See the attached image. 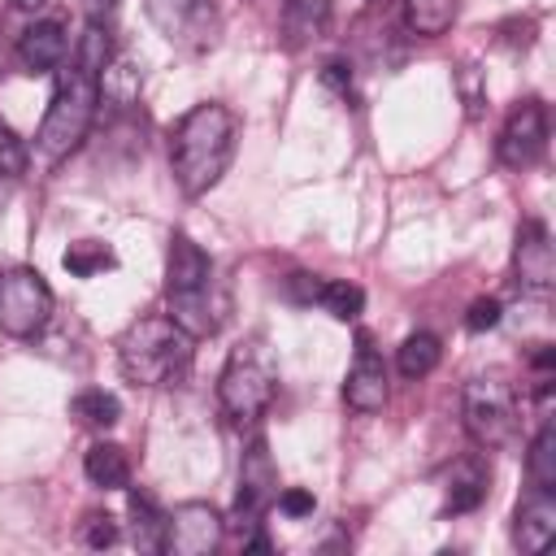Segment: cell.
<instances>
[{
	"label": "cell",
	"mask_w": 556,
	"mask_h": 556,
	"mask_svg": "<svg viewBox=\"0 0 556 556\" xmlns=\"http://www.w3.org/2000/svg\"><path fill=\"white\" fill-rule=\"evenodd\" d=\"M486 500V465L478 456H460L447 473V495H443V513H473Z\"/></svg>",
	"instance_id": "cell-17"
},
{
	"label": "cell",
	"mask_w": 556,
	"mask_h": 556,
	"mask_svg": "<svg viewBox=\"0 0 556 556\" xmlns=\"http://www.w3.org/2000/svg\"><path fill=\"white\" fill-rule=\"evenodd\" d=\"M226 534V521L213 504H200V500H187L178 504L174 513H165V547L161 552H174V556H208Z\"/></svg>",
	"instance_id": "cell-11"
},
{
	"label": "cell",
	"mask_w": 556,
	"mask_h": 556,
	"mask_svg": "<svg viewBox=\"0 0 556 556\" xmlns=\"http://www.w3.org/2000/svg\"><path fill=\"white\" fill-rule=\"evenodd\" d=\"M526 473H530V486H539V491H556V426H552V417H543L539 434L530 439Z\"/></svg>",
	"instance_id": "cell-20"
},
{
	"label": "cell",
	"mask_w": 556,
	"mask_h": 556,
	"mask_svg": "<svg viewBox=\"0 0 556 556\" xmlns=\"http://www.w3.org/2000/svg\"><path fill=\"white\" fill-rule=\"evenodd\" d=\"M26 165H30V148H26V139H22L13 126L0 122V178H22Z\"/></svg>",
	"instance_id": "cell-26"
},
{
	"label": "cell",
	"mask_w": 556,
	"mask_h": 556,
	"mask_svg": "<svg viewBox=\"0 0 556 556\" xmlns=\"http://www.w3.org/2000/svg\"><path fill=\"white\" fill-rule=\"evenodd\" d=\"M278 495V473L269 460L265 439H252V447L243 452V469H239V495H235V526H256V517L265 513V504Z\"/></svg>",
	"instance_id": "cell-13"
},
{
	"label": "cell",
	"mask_w": 556,
	"mask_h": 556,
	"mask_svg": "<svg viewBox=\"0 0 556 556\" xmlns=\"http://www.w3.org/2000/svg\"><path fill=\"white\" fill-rule=\"evenodd\" d=\"M83 543L87 547H113L117 543V521L109 513H87L83 521Z\"/></svg>",
	"instance_id": "cell-28"
},
{
	"label": "cell",
	"mask_w": 556,
	"mask_h": 556,
	"mask_svg": "<svg viewBox=\"0 0 556 556\" xmlns=\"http://www.w3.org/2000/svg\"><path fill=\"white\" fill-rule=\"evenodd\" d=\"M278 513H287V517H308V513H313V495L300 491V486H287V491H278Z\"/></svg>",
	"instance_id": "cell-29"
},
{
	"label": "cell",
	"mask_w": 556,
	"mask_h": 556,
	"mask_svg": "<svg viewBox=\"0 0 556 556\" xmlns=\"http://www.w3.org/2000/svg\"><path fill=\"white\" fill-rule=\"evenodd\" d=\"M456 13H460V0H404V22L421 39L443 35L456 22Z\"/></svg>",
	"instance_id": "cell-22"
},
{
	"label": "cell",
	"mask_w": 556,
	"mask_h": 556,
	"mask_svg": "<svg viewBox=\"0 0 556 556\" xmlns=\"http://www.w3.org/2000/svg\"><path fill=\"white\" fill-rule=\"evenodd\" d=\"M195 339L174 317H135L117 339V365L135 387H169L191 369Z\"/></svg>",
	"instance_id": "cell-4"
},
{
	"label": "cell",
	"mask_w": 556,
	"mask_h": 556,
	"mask_svg": "<svg viewBox=\"0 0 556 556\" xmlns=\"http://www.w3.org/2000/svg\"><path fill=\"white\" fill-rule=\"evenodd\" d=\"M152 26L182 52H208L222 35L217 0H143Z\"/></svg>",
	"instance_id": "cell-8"
},
{
	"label": "cell",
	"mask_w": 556,
	"mask_h": 556,
	"mask_svg": "<svg viewBox=\"0 0 556 556\" xmlns=\"http://www.w3.org/2000/svg\"><path fill=\"white\" fill-rule=\"evenodd\" d=\"M13 4H17V9H26V13H35V9H43L48 0H13Z\"/></svg>",
	"instance_id": "cell-31"
},
{
	"label": "cell",
	"mask_w": 556,
	"mask_h": 556,
	"mask_svg": "<svg viewBox=\"0 0 556 556\" xmlns=\"http://www.w3.org/2000/svg\"><path fill=\"white\" fill-rule=\"evenodd\" d=\"M513 282L526 295H547L556 287V248L543 217H526L513 248Z\"/></svg>",
	"instance_id": "cell-10"
},
{
	"label": "cell",
	"mask_w": 556,
	"mask_h": 556,
	"mask_svg": "<svg viewBox=\"0 0 556 556\" xmlns=\"http://www.w3.org/2000/svg\"><path fill=\"white\" fill-rule=\"evenodd\" d=\"M556 534V491H530L521 504H517V517H513V543L521 552H543Z\"/></svg>",
	"instance_id": "cell-15"
},
{
	"label": "cell",
	"mask_w": 556,
	"mask_h": 556,
	"mask_svg": "<svg viewBox=\"0 0 556 556\" xmlns=\"http://www.w3.org/2000/svg\"><path fill=\"white\" fill-rule=\"evenodd\" d=\"M500 317H504V304H500L495 295H482V300H473V304H469V313H465V326H469L473 334H482V330L500 326Z\"/></svg>",
	"instance_id": "cell-27"
},
{
	"label": "cell",
	"mask_w": 556,
	"mask_h": 556,
	"mask_svg": "<svg viewBox=\"0 0 556 556\" xmlns=\"http://www.w3.org/2000/svg\"><path fill=\"white\" fill-rule=\"evenodd\" d=\"M117 4H122V0H87V17L100 22V26H109V17L117 13Z\"/></svg>",
	"instance_id": "cell-30"
},
{
	"label": "cell",
	"mask_w": 556,
	"mask_h": 556,
	"mask_svg": "<svg viewBox=\"0 0 556 556\" xmlns=\"http://www.w3.org/2000/svg\"><path fill=\"white\" fill-rule=\"evenodd\" d=\"M387 361L382 352L374 348V339L361 330L356 334V352H352V365H348V382H343V400L348 408L356 413H378L387 404Z\"/></svg>",
	"instance_id": "cell-12"
},
{
	"label": "cell",
	"mask_w": 556,
	"mask_h": 556,
	"mask_svg": "<svg viewBox=\"0 0 556 556\" xmlns=\"http://www.w3.org/2000/svg\"><path fill=\"white\" fill-rule=\"evenodd\" d=\"M165 300H169V317H174L191 339L217 334V326H222V300H217L213 261H208V252H204L191 235H182V230L169 239Z\"/></svg>",
	"instance_id": "cell-3"
},
{
	"label": "cell",
	"mask_w": 556,
	"mask_h": 556,
	"mask_svg": "<svg viewBox=\"0 0 556 556\" xmlns=\"http://www.w3.org/2000/svg\"><path fill=\"white\" fill-rule=\"evenodd\" d=\"M113 56V39H109V26L91 22L87 35L78 39V52L74 61L56 65V91H52V104L39 122V135H35V152L48 161V165H61L91 130L96 122V109H100V74Z\"/></svg>",
	"instance_id": "cell-1"
},
{
	"label": "cell",
	"mask_w": 556,
	"mask_h": 556,
	"mask_svg": "<svg viewBox=\"0 0 556 556\" xmlns=\"http://www.w3.org/2000/svg\"><path fill=\"white\" fill-rule=\"evenodd\" d=\"M52 287L43 282L39 269L13 265L0 274V330L13 339H35L52 321Z\"/></svg>",
	"instance_id": "cell-7"
},
{
	"label": "cell",
	"mask_w": 556,
	"mask_h": 556,
	"mask_svg": "<svg viewBox=\"0 0 556 556\" xmlns=\"http://www.w3.org/2000/svg\"><path fill=\"white\" fill-rule=\"evenodd\" d=\"M543 152H547V109L534 96H526L521 104L508 109L495 139V156L508 169H530L543 161Z\"/></svg>",
	"instance_id": "cell-9"
},
{
	"label": "cell",
	"mask_w": 556,
	"mask_h": 556,
	"mask_svg": "<svg viewBox=\"0 0 556 556\" xmlns=\"http://www.w3.org/2000/svg\"><path fill=\"white\" fill-rule=\"evenodd\" d=\"M130 530H135V547L139 552H161L165 547V513L156 508L152 495L130 491Z\"/></svg>",
	"instance_id": "cell-23"
},
{
	"label": "cell",
	"mask_w": 556,
	"mask_h": 556,
	"mask_svg": "<svg viewBox=\"0 0 556 556\" xmlns=\"http://www.w3.org/2000/svg\"><path fill=\"white\" fill-rule=\"evenodd\" d=\"M439 356H443V343H439L430 330H417V334H408V339L400 343V352H395V369H400L408 382H417V378L434 374Z\"/></svg>",
	"instance_id": "cell-19"
},
{
	"label": "cell",
	"mask_w": 556,
	"mask_h": 556,
	"mask_svg": "<svg viewBox=\"0 0 556 556\" xmlns=\"http://www.w3.org/2000/svg\"><path fill=\"white\" fill-rule=\"evenodd\" d=\"M291 287H295V300L326 308L334 321H356V317H361V308H365V291H361L356 282H343V278L295 274V278H291Z\"/></svg>",
	"instance_id": "cell-14"
},
{
	"label": "cell",
	"mask_w": 556,
	"mask_h": 556,
	"mask_svg": "<svg viewBox=\"0 0 556 556\" xmlns=\"http://www.w3.org/2000/svg\"><path fill=\"white\" fill-rule=\"evenodd\" d=\"M83 473L100 491H122L130 482V460H126V452L117 443H91L87 456H83Z\"/></svg>",
	"instance_id": "cell-18"
},
{
	"label": "cell",
	"mask_w": 556,
	"mask_h": 556,
	"mask_svg": "<svg viewBox=\"0 0 556 556\" xmlns=\"http://www.w3.org/2000/svg\"><path fill=\"white\" fill-rule=\"evenodd\" d=\"M61 265H65L74 278H96V274H104V269H117V252H113L109 243H100V239H78V243H70V248L61 252Z\"/></svg>",
	"instance_id": "cell-25"
},
{
	"label": "cell",
	"mask_w": 556,
	"mask_h": 556,
	"mask_svg": "<svg viewBox=\"0 0 556 556\" xmlns=\"http://www.w3.org/2000/svg\"><path fill=\"white\" fill-rule=\"evenodd\" d=\"M278 391V361L265 348V339H243L230 348L222 378H217V400L230 421H256Z\"/></svg>",
	"instance_id": "cell-5"
},
{
	"label": "cell",
	"mask_w": 556,
	"mask_h": 556,
	"mask_svg": "<svg viewBox=\"0 0 556 556\" xmlns=\"http://www.w3.org/2000/svg\"><path fill=\"white\" fill-rule=\"evenodd\" d=\"M465 430L478 447H504L517 434V391L504 374H478L460 395Z\"/></svg>",
	"instance_id": "cell-6"
},
{
	"label": "cell",
	"mask_w": 556,
	"mask_h": 556,
	"mask_svg": "<svg viewBox=\"0 0 556 556\" xmlns=\"http://www.w3.org/2000/svg\"><path fill=\"white\" fill-rule=\"evenodd\" d=\"M70 413H74L83 426L109 430V426H117V417H122V400H117L113 391H104V387H83V391L70 400Z\"/></svg>",
	"instance_id": "cell-24"
},
{
	"label": "cell",
	"mask_w": 556,
	"mask_h": 556,
	"mask_svg": "<svg viewBox=\"0 0 556 556\" xmlns=\"http://www.w3.org/2000/svg\"><path fill=\"white\" fill-rule=\"evenodd\" d=\"M326 22H330L326 0H287V39H291V48H304V43L321 39Z\"/></svg>",
	"instance_id": "cell-21"
},
{
	"label": "cell",
	"mask_w": 556,
	"mask_h": 556,
	"mask_svg": "<svg viewBox=\"0 0 556 556\" xmlns=\"http://www.w3.org/2000/svg\"><path fill=\"white\" fill-rule=\"evenodd\" d=\"M70 52V39H65V26L56 17H43V22H30L22 35H17V61L30 70V74H48L65 61Z\"/></svg>",
	"instance_id": "cell-16"
},
{
	"label": "cell",
	"mask_w": 556,
	"mask_h": 556,
	"mask_svg": "<svg viewBox=\"0 0 556 556\" xmlns=\"http://www.w3.org/2000/svg\"><path fill=\"white\" fill-rule=\"evenodd\" d=\"M235 113L217 100L191 104L174 130H169V165L182 195H204L222 182L230 156H235Z\"/></svg>",
	"instance_id": "cell-2"
}]
</instances>
